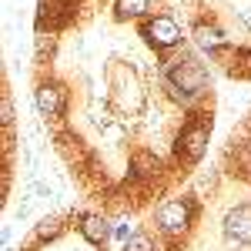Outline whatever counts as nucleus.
Here are the masks:
<instances>
[{
    "mask_svg": "<svg viewBox=\"0 0 251 251\" xmlns=\"http://www.w3.org/2000/svg\"><path fill=\"white\" fill-rule=\"evenodd\" d=\"M208 134H211V117L201 121V124H194V127H188L181 134V141H177V157L184 164H198L204 157V151H208Z\"/></svg>",
    "mask_w": 251,
    "mask_h": 251,
    "instance_id": "f257e3e1",
    "label": "nucleus"
},
{
    "mask_svg": "<svg viewBox=\"0 0 251 251\" xmlns=\"http://www.w3.org/2000/svg\"><path fill=\"white\" fill-rule=\"evenodd\" d=\"M191 218H194V201H188V198H177V201H168L157 208V225L168 234L184 231L191 225Z\"/></svg>",
    "mask_w": 251,
    "mask_h": 251,
    "instance_id": "f03ea898",
    "label": "nucleus"
},
{
    "mask_svg": "<svg viewBox=\"0 0 251 251\" xmlns=\"http://www.w3.org/2000/svg\"><path fill=\"white\" fill-rule=\"evenodd\" d=\"M171 80H174V87H177L184 97H191V94H198V91L204 87L208 74H204V71H201L194 60H184V64L177 60V64L171 67Z\"/></svg>",
    "mask_w": 251,
    "mask_h": 251,
    "instance_id": "7ed1b4c3",
    "label": "nucleus"
},
{
    "mask_svg": "<svg viewBox=\"0 0 251 251\" xmlns=\"http://www.w3.org/2000/svg\"><path fill=\"white\" fill-rule=\"evenodd\" d=\"M144 37L151 40L157 50H164V47L181 44V27H177L171 17H154V20L144 24Z\"/></svg>",
    "mask_w": 251,
    "mask_h": 251,
    "instance_id": "20e7f679",
    "label": "nucleus"
},
{
    "mask_svg": "<svg viewBox=\"0 0 251 251\" xmlns=\"http://www.w3.org/2000/svg\"><path fill=\"white\" fill-rule=\"evenodd\" d=\"M34 100H37V111L44 117H60L64 107H67V91L60 84H40Z\"/></svg>",
    "mask_w": 251,
    "mask_h": 251,
    "instance_id": "39448f33",
    "label": "nucleus"
},
{
    "mask_svg": "<svg viewBox=\"0 0 251 251\" xmlns=\"http://www.w3.org/2000/svg\"><path fill=\"white\" fill-rule=\"evenodd\" d=\"M225 231L238 245H251V204H238L225 218Z\"/></svg>",
    "mask_w": 251,
    "mask_h": 251,
    "instance_id": "423d86ee",
    "label": "nucleus"
},
{
    "mask_svg": "<svg viewBox=\"0 0 251 251\" xmlns=\"http://www.w3.org/2000/svg\"><path fill=\"white\" fill-rule=\"evenodd\" d=\"M80 234H84L91 245H104V241L111 238V225H107L104 218H97V214H87L84 225H80Z\"/></svg>",
    "mask_w": 251,
    "mask_h": 251,
    "instance_id": "0eeeda50",
    "label": "nucleus"
},
{
    "mask_svg": "<svg viewBox=\"0 0 251 251\" xmlns=\"http://www.w3.org/2000/svg\"><path fill=\"white\" fill-rule=\"evenodd\" d=\"M194 40H198V47H204V50H218L225 37H221V30L218 27H208V24H198L194 27Z\"/></svg>",
    "mask_w": 251,
    "mask_h": 251,
    "instance_id": "6e6552de",
    "label": "nucleus"
},
{
    "mask_svg": "<svg viewBox=\"0 0 251 251\" xmlns=\"http://www.w3.org/2000/svg\"><path fill=\"white\" fill-rule=\"evenodd\" d=\"M148 10H151V0H117L121 17H144Z\"/></svg>",
    "mask_w": 251,
    "mask_h": 251,
    "instance_id": "1a4fd4ad",
    "label": "nucleus"
},
{
    "mask_svg": "<svg viewBox=\"0 0 251 251\" xmlns=\"http://www.w3.org/2000/svg\"><path fill=\"white\" fill-rule=\"evenodd\" d=\"M60 218H47L44 225H37V231H34V238H30V245H37V241H50V238H57L60 234Z\"/></svg>",
    "mask_w": 251,
    "mask_h": 251,
    "instance_id": "9d476101",
    "label": "nucleus"
},
{
    "mask_svg": "<svg viewBox=\"0 0 251 251\" xmlns=\"http://www.w3.org/2000/svg\"><path fill=\"white\" fill-rule=\"evenodd\" d=\"M234 171L241 174V177H251V144L234 148Z\"/></svg>",
    "mask_w": 251,
    "mask_h": 251,
    "instance_id": "9b49d317",
    "label": "nucleus"
},
{
    "mask_svg": "<svg viewBox=\"0 0 251 251\" xmlns=\"http://www.w3.org/2000/svg\"><path fill=\"white\" fill-rule=\"evenodd\" d=\"M157 171V157L148 154V151H141V154H134V174H154Z\"/></svg>",
    "mask_w": 251,
    "mask_h": 251,
    "instance_id": "f8f14e48",
    "label": "nucleus"
},
{
    "mask_svg": "<svg viewBox=\"0 0 251 251\" xmlns=\"http://www.w3.org/2000/svg\"><path fill=\"white\" fill-rule=\"evenodd\" d=\"M124 251H154V241L148 234H134L131 241H124Z\"/></svg>",
    "mask_w": 251,
    "mask_h": 251,
    "instance_id": "ddd939ff",
    "label": "nucleus"
},
{
    "mask_svg": "<svg viewBox=\"0 0 251 251\" xmlns=\"http://www.w3.org/2000/svg\"><path fill=\"white\" fill-rule=\"evenodd\" d=\"M0 114H3V124H10V121H14V107H10V97H3V107H0Z\"/></svg>",
    "mask_w": 251,
    "mask_h": 251,
    "instance_id": "4468645a",
    "label": "nucleus"
}]
</instances>
